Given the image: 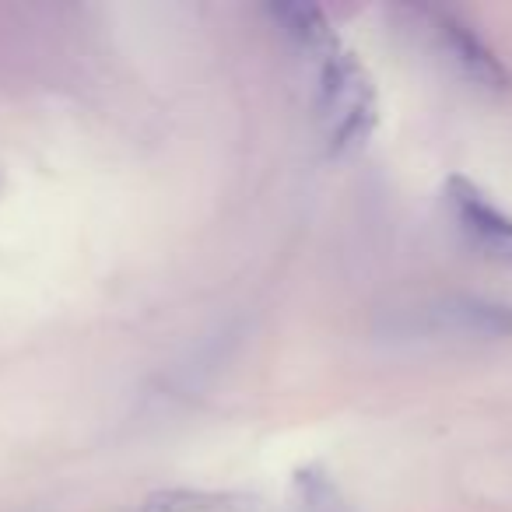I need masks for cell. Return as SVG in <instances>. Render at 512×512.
<instances>
[{
	"label": "cell",
	"mask_w": 512,
	"mask_h": 512,
	"mask_svg": "<svg viewBox=\"0 0 512 512\" xmlns=\"http://www.w3.org/2000/svg\"><path fill=\"white\" fill-rule=\"evenodd\" d=\"M376 120H379V102L365 67L351 53H344L341 46L330 50L323 57V74H320V127L330 151L344 155V151L365 144V137L372 134Z\"/></svg>",
	"instance_id": "cell-1"
},
{
	"label": "cell",
	"mask_w": 512,
	"mask_h": 512,
	"mask_svg": "<svg viewBox=\"0 0 512 512\" xmlns=\"http://www.w3.org/2000/svg\"><path fill=\"white\" fill-rule=\"evenodd\" d=\"M404 334L453 337V341H505L512 337V309L491 299L453 295L407 313Z\"/></svg>",
	"instance_id": "cell-2"
},
{
	"label": "cell",
	"mask_w": 512,
	"mask_h": 512,
	"mask_svg": "<svg viewBox=\"0 0 512 512\" xmlns=\"http://www.w3.org/2000/svg\"><path fill=\"white\" fill-rule=\"evenodd\" d=\"M446 207L453 225L460 228V235L484 253L488 260H502L512 264V214L502 211L481 186H474L467 176H449L446 179Z\"/></svg>",
	"instance_id": "cell-3"
},
{
	"label": "cell",
	"mask_w": 512,
	"mask_h": 512,
	"mask_svg": "<svg viewBox=\"0 0 512 512\" xmlns=\"http://www.w3.org/2000/svg\"><path fill=\"white\" fill-rule=\"evenodd\" d=\"M428 18V29L435 36V46L442 57L456 67L467 85L481 88L488 95H509L512 92V71L498 60V53L470 29L467 22L446 15V11H421Z\"/></svg>",
	"instance_id": "cell-4"
},
{
	"label": "cell",
	"mask_w": 512,
	"mask_h": 512,
	"mask_svg": "<svg viewBox=\"0 0 512 512\" xmlns=\"http://www.w3.org/2000/svg\"><path fill=\"white\" fill-rule=\"evenodd\" d=\"M137 512H260V498L249 491L218 488H162L151 491Z\"/></svg>",
	"instance_id": "cell-5"
},
{
	"label": "cell",
	"mask_w": 512,
	"mask_h": 512,
	"mask_svg": "<svg viewBox=\"0 0 512 512\" xmlns=\"http://www.w3.org/2000/svg\"><path fill=\"white\" fill-rule=\"evenodd\" d=\"M271 15H274V22H281V29H285L288 36L299 39L309 50H320L323 57H327L330 50H337V39H334V32H330L320 8H309V4H278V8H271Z\"/></svg>",
	"instance_id": "cell-6"
},
{
	"label": "cell",
	"mask_w": 512,
	"mask_h": 512,
	"mask_svg": "<svg viewBox=\"0 0 512 512\" xmlns=\"http://www.w3.org/2000/svg\"><path fill=\"white\" fill-rule=\"evenodd\" d=\"M292 512H351L323 467H302L292 481Z\"/></svg>",
	"instance_id": "cell-7"
}]
</instances>
